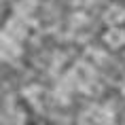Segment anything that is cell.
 Wrapping results in <instances>:
<instances>
[{
  "label": "cell",
  "instance_id": "6da1fadb",
  "mask_svg": "<svg viewBox=\"0 0 125 125\" xmlns=\"http://www.w3.org/2000/svg\"><path fill=\"white\" fill-rule=\"evenodd\" d=\"M110 121L112 115L106 108H89L83 115V125H108Z\"/></svg>",
  "mask_w": 125,
  "mask_h": 125
},
{
  "label": "cell",
  "instance_id": "7a4b0ae2",
  "mask_svg": "<svg viewBox=\"0 0 125 125\" xmlns=\"http://www.w3.org/2000/svg\"><path fill=\"white\" fill-rule=\"evenodd\" d=\"M72 81L79 87H89L93 83V70L87 64H76L72 68Z\"/></svg>",
  "mask_w": 125,
  "mask_h": 125
},
{
  "label": "cell",
  "instance_id": "3957f363",
  "mask_svg": "<svg viewBox=\"0 0 125 125\" xmlns=\"http://www.w3.org/2000/svg\"><path fill=\"white\" fill-rule=\"evenodd\" d=\"M102 40H104V45L108 49H121L125 45V30H121V28H110V30L104 32Z\"/></svg>",
  "mask_w": 125,
  "mask_h": 125
},
{
  "label": "cell",
  "instance_id": "277c9868",
  "mask_svg": "<svg viewBox=\"0 0 125 125\" xmlns=\"http://www.w3.org/2000/svg\"><path fill=\"white\" fill-rule=\"evenodd\" d=\"M104 21L108 26H119V23H123L125 21V9L119 7V4H110V7L106 9V13H104Z\"/></svg>",
  "mask_w": 125,
  "mask_h": 125
},
{
  "label": "cell",
  "instance_id": "5b68a950",
  "mask_svg": "<svg viewBox=\"0 0 125 125\" xmlns=\"http://www.w3.org/2000/svg\"><path fill=\"white\" fill-rule=\"evenodd\" d=\"M4 34L11 36V38H23V36H26V26H23V21H19V19L7 21V26H4Z\"/></svg>",
  "mask_w": 125,
  "mask_h": 125
},
{
  "label": "cell",
  "instance_id": "8992f818",
  "mask_svg": "<svg viewBox=\"0 0 125 125\" xmlns=\"http://www.w3.org/2000/svg\"><path fill=\"white\" fill-rule=\"evenodd\" d=\"M19 47L15 45L13 40H11V36H9V40H7V36H4V45H2V57L4 59H13V57H17L19 55Z\"/></svg>",
  "mask_w": 125,
  "mask_h": 125
},
{
  "label": "cell",
  "instance_id": "52a82bcc",
  "mask_svg": "<svg viewBox=\"0 0 125 125\" xmlns=\"http://www.w3.org/2000/svg\"><path fill=\"white\" fill-rule=\"evenodd\" d=\"M121 91L125 93V81H123V83H121Z\"/></svg>",
  "mask_w": 125,
  "mask_h": 125
}]
</instances>
